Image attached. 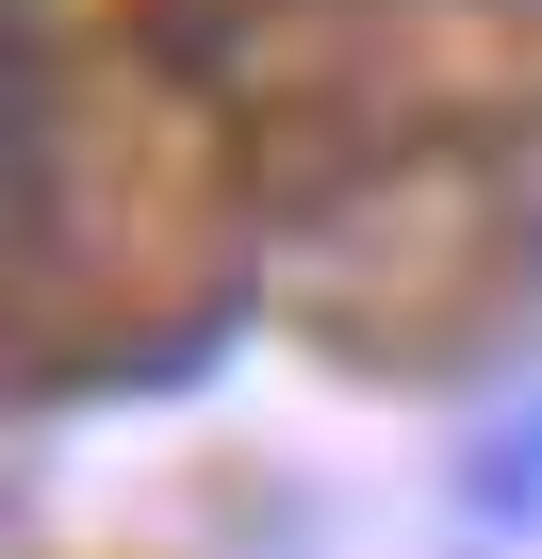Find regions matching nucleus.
Listing matches in <instances>:
<instances>
[{
  "label": "nucleus",
  "mask_w": 542,
  "mask_h": 559,
  "mask_svg": "<svg viewBox=\"0 0 542 559\" xmlns=\"http://www.w3.org/2000/svg\"><path fill=\"white\" fill-rule=\"evenodd\" d=\"M460 510L477 526H542V412H493L460 444Z\"/></svg>",
  "instance_id": "obj_1"
}]
</instances>
